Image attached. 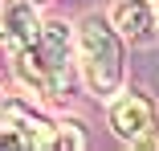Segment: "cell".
Here are the masks:
<instances>
[{
    "mask_svg": "<svg viewBox=\"0 0 159 151\" xmlns=\"http://www.w3.org/2000/svg\"><path fill=\"white\" fill-rule=\"evenodd\" d=\"M118 29L110 25V16L90 12L78 25V70L90 86V94L98 98H114L122 94V45H118Z\"/></svg>",
    "mask_w": 159,
    "mask_h": 151,
    "instance_id": "obj_2",
    "label": "cell"
},
{
    "mask_svg": "<svg viewBox=\"0 0 159 151\" xmlns=\"http://www.w3.org/2000/svg\"><path fill=\"white\" fill-rule=\"evenodd\" d=\"M41 29H45V21L33 8V0H4L0 4V41H4L8 53L29 45V41H37Z\"/></svg>",
    "mask_w": 159,
    "mask_h": 151,
    "instance_id": "obj_5",
    "label": "cell"
},
{
    "mask_svg": "<svg viewBox=\"0 0 159 151\" xmlns=\"http://www.w3.org/2000/svg\"><path fill=\"white\" fill-rule=\"evenodd\" d=\"M74 57H78V41L70 33V25L66 21H45L37 41L12 49V66H16V78L33 94L66 98L70 86H74Z\"/></svg>",
    "mask_w": 159,
    "mask_h": 151,
    "instance_id": "obj_1",
    "label": "cell"
},
{
    "mask_svg": "<svg viewBox=\"0 0 159 151\" xmlns=\"http://www.w3.org/2000/svg\"><path fill=\"white\" fill-rule=\"evenodd\" d=\"M57 147H82V135H78L74 127H66V131H57Z\"/></svg>",
    "mask_w": 159,
    "mask_h": 151,
    "instance_id": "obj_7",
    "label": "cell"
},
{
    "mask_svg": "<svg viewBox=\"0 0 159 151\" xmlns=\"http://www.w3.org/2000/svg\"><path fill=\"white\" fill-rule=\"evenodd\" d=\"M155 4H159V0H155Z\"/></svg>",
    "mask_w": 159,
    "mask_h": 151,
    "instance_id": "obj_8",
    "label": "cell"
},
{
    "mask_svg": "<svg viewBox=\"0 0 159 151\" xmlns=\"http://www.w3.org/2000/svg\"><path fill=\"white\" fill-rule=\"evenodd\" d=\"M110 25L131 45H147L159 29V4L155 0H118L110 8Z\"/></svg>",
    "mask_w": 159,
    "mask_h": 151,
    "instance_id": "obj_6",
    "label": "cell"
},
{
    "mask_svg": "<svg viewBox=\"0 0 159 151\" xmlns=\"http://www.w3.org/2000/svg\"><path fill=\"white\" fill-rule=\"evenodd\" d=\"M110 127L131 147H159V110L143 94L110 98Z\"/></svg>",
    "mask_w": 159,
    "mask_h": 151,
    "instance_id": "obj_3",
    "label": "cell"
},
{
    "mask_svg": "<svg viewBox=\"0 0 159 151\" xmlns=\"http://www.w3.org/2000/svg\"><path fill=\"white\" fill-rule=\"evenodd\" d=\"M0 147H57V127L20 102L0 106Z\"/></svg>",
    "mask_w": 159,
    "mask_h": 151,
    "instance_id": "obj_4",
    "label": "cell"
}]
</instances>
